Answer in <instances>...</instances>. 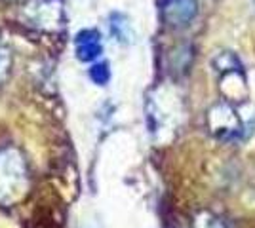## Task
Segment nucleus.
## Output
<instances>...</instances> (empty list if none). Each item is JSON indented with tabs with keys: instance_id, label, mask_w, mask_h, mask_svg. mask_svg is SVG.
<instances>
[{
	"instance_id": "nucleus-1",
	"label": "nucleus",
	"mask_w": 255,
	"mask_h": 228,
	"mask_svg": "<svg viewBox=\"0 0 255 228\" xmlns=\"http://www.w3.org/2000/svg\"><path fill=\"white\" fill-rule=\"evenodd\" d=\"M206 126H208V131L221 143L240 141L250 131V124L242 116L240 109H236V105L225 99L212 105L206 112Z\"/></svg>"
},
{
	"instance_id": "nucleus-9",
	"label": "nucleus",
	"mask_w": 255,
	"mask_h": 228,
	"mask_svg": "<svg viewBox=\"0 0 255 228\" xmlns=\"http://www.w3.org/2000/svg\"><path fill=\"white\" fill-rule=\"evenodd\" d=\"M11 69V54L6 46L0 44V84L8 78V73Z\"/></svg>"
},
{
	"instance_id": "nucleus-2",
	"label": "nucleus",
	"mask_w": 255,
	"mask_h": 228,
	"mask_svg": "<svg viewBox=\"0 0 255 228\" xmlns=\"http://www.w3.org/2000/svg\"><path fill=\"white\" fill-rule=\"evenodd\" d=\"M23 19L38 31H55L63 23L61 0H31L23 6Z\"/></svg>"
},
{
	"instance_id": "nucleus-4",
	"label": "nucleus",
	"mask_w": 255,
	"mask_h": 228,
	"mask_svg": "<svg viewBox=\"0 0 255 228\" xmlns=\"http://www.w3.org/2000/svg\"><path fill=\"white\" fill-rule=\"evenodd\" d=\"M219 91H221L225 101H229L233 105L246 103V99L250 97V87H248L244 69H234V71L221 73L219 75Z\"/></svg>"
},
{
	"instance_id": "nucleus-3",
	"label": "nucleus",
	"mask_w": 255,
	"mask_h": 228,
	"mask_svg": "<svg viewBox=\"0 0 255 228\" xmlns=\"http://www.w3.org/2000/svg\"><path fill=\"white\" fill-rule=\"evenodd\" d=\"M162 19L171 29H185L192 23L198 13L196 0H164L162 2Z\"/></svg>"
},
{
	"instance_id": "nucleus-6",
	"label": "nucleus",
	"mask_w": 255,
	"mask_h": 228,
	"mask_svg": "<svg viewBox=\"0 0 255 228\" xmlns=\"http://www.w3.org/2000/svg\"><path fill=\"white\" fill-rule=\"evenodd\" d=\"M109 29H111V34L120 44H129L133 40L131 25H129V19H128L124 13H118V11L111 13V17H109Z\"/></svg>"
},
{
	"instance_id": "nucleus-8",
	"label": "nucleus",
	"mask_w": 255,
	"mask_h": 228,
	"mask_svg": "<svg viewBox=\"0 0 255 228\" xmlns=\"http://www.w3.org/2000/svg\"><path fill=\"white\" fill-rule=\"evenodd\" d=\"M90 78L99 84V86H105L107 82L111 80V71H109V65L107 63H96V65L90 69Z\"/></svg>"
},
{
	"instance_id": "nucleus-5",
	"label": "nucleus",
	"mask_w": 255,
	"mask_h": 228,
	"mask_svg": "<svg viewBox=\"0 0 255 228\" xmlns=\"http://www.w3.org/2000/svg\"><path fill=\"white\" fill-rule=\"evenodd\" d=\"M76 57L80 61H94L97 59L101 52H103V46H101V36L94 29H84L76 34Z\"/></svg>"
},
{
	"instance_id": "nucleus-7",
	"label": "nucleus",
	"mask_w": 255,
	"mask_h": 228,
	"mask_svg": "<svg viewBox=\"0 0 255 228\" xmlns=\"http://www.w3.org/2000/svg\"><path fill=\"white\" fill-rule=\"evenodd\" d=\"M213 69L217 71V75L227 73V71H234V69H244L240 59L233 54V52H221L213 57Z\"/></svg>"
},
{
	"instance_id": "nucleus-10",
	"label": "nucleus",
	"mask_w": 255,
	"mask_h": 228,
	"mask_svg": "<svg viewBox=\"0 0 255 228\" xmlns=\"http://www.w3.org/2000/svg\"><path fill=\"white\" fill-rule=\"evenodd\" d=\"M196 228H227L225 223L219 217H215L212 213H202L196 221Z\"/></svg>"
}]
</instances>
